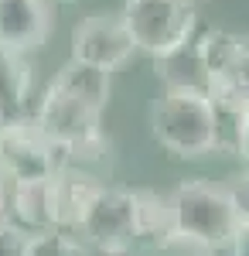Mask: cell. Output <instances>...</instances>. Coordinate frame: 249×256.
<instances>
[{
    "label": "cell",
    "instance_id": "obj_1",
    "mask_svg": "<svg viewBox=\"0 0 249 256\" xmlns=\"http://www.w3.org/2000/svg\"><path fill=\"white\" fill-rule=\"evenodd\" d=\"M171 226V198L102 184V192L86 212L78 236H86L99 253L123 256L136 250L144 239H157L160 232H168Z\"/></svg>",
    "mask_w": 249,
    "mask_h": 256
},
{
    "label": "cell",
    "instance_id": "obj_2",
    "mask_svg": "<svg viewBox=\"0 0 249 256\" xmlns=\"http://www.w3.org/2000/svg\"><path fill=\"white\" fill-rule=\"evenodd\" d=\"M34 120L44 126V134L65 150V164L78 160H99L110 150V137L102 130V110L82 102L78 96L58 89L55 82L38 99Z\"/></svg>",
    "mask_w": 249,
    "mask_h": 256
},
{
    "label": "cell",
    "instance_id": "obj_3",
    "mask_svg": "<svg viewBox=\"0 0 249 256\" xmlns=\"http://www.w3.org/2000/svg\"><path fill=\"white\" fill-rule=\"evenodd\" d=\"M150 130L168 154L184 160H198L205 154H215V147H218L212 96L168 92L164 89V96L150 106Z\"/></svg>",
    "mask_w": 249,
    "mask_h": 256
},
{
    "label": "cell",
    "instance_id": "obj_4",
    "mask_svg": "<svg viewBox=\"0 0 249 256\" xmlns=\"http://www.w3.org/2000/svg\"><path fill=\"white\" fill-rule=\"evenodd\" d=\"M168 198H171L174 229H184L192 236L205 239L215 250L229 246L242 226V216L232 202L229 188L215 184L208 178H184Z\"/></svg>",
    "mask_w": 249,
    "mask_h": 256
},
{
    "label": "cell",
    "instance_id": "obj_5",
    "mask_svg": "<svg viewBox=\"0 0 249 256\" xmlns=\"http://www.w3.org/2000/svg\"><path fill=\"white\" fill-rule=\"evenodd\" d=\"M123 20L136 41V52H147L150 58L192 41L202 28L194 0H126Z\"/></svg>",
    "mask_w": 249,
    "mask_h": 256
},
{
    "label": "cell",
    "instance_id": "obj_6",
    "mask_svg": "<svg viewBox=\"0 0 249 256\" xmlns=\"http://www.w3.org/2000/svg\"><path fill=\"white\" fill-rule=\"evenodd\" d=\"M0 164L14 181L28 178H52L65 168V150L44 134L34 113L0 123Z\"/></svg>",
    "mask_w": 249,
    "mask_h": 256
},
{
    "label": "cell",
    "instance_id": "obj_7",
    "mask_svg": "<svg viewBox=\"0 0 249 256\" xmlns=\"http://www.w3.org/2000/svg\"><path fill=\"white\" fill-rule=\"evenodd\" d=\"M136 55V41L120 14H89L72 28V58L113 72Z\"/></svg>",
    "mask_w": 249,
    "mask_h": 256
},
{
    "label": "cell",
    "instance_id": "obj_8",
    "mask_svg": "<svg viewBox=\"0 0 249 256\" xmlns=\"http://www.w3.org/2000/svg\"><path fill=\"white\" fill-rule=\"evenodd\" d=\"M52 34L48 0H0V44L14 52H38Z\"/></svg>",
    "mask_w": 249,
    "mask_h": 256
},
{
    "label": "cell",
    "instance_id": "obj_9",
    "mask_svg": "<svg viewBox=\"0 0 249 256\" xmlns=\"http://www.w3.org/2000/svg\"><path fill=\"white\" fill-rule=\"evenodd\" d=\"M102 192L99 178H92L89 171H82L78 164H65L52 174V208H55V229H68L78 232L89 205L96 202V195Z\"/></svg>",
    "mask_w": 249,
    "mask_h": 256
},
{
    "label": "cell",
    "instance_id": "obj_10",
    "mask_svg": "<svg viewBox=\"0 0 249 256\" xmlns=\"http://www.w3.org/2000/svg\"><path fill=\"white\" fill-rule=\"evenodd\" d=\"M154 72L168 92H194V96H212L215 92V76L202 55L198 41H184L171 52L154 58Z\"/></svg>",
    "mask_w": 249,
    "mask_h": 256
},
{
    "label": "cell",
    "instance_id": "obj_11",
    "mask_svg": "<svg viewBox=\"0 0 249 256\" xmlns=\"http://www.w3.org/2000/svg\"><path fill=\"white\" fill-rule=\"evenodd\" d=\"M10 222H18L24 232H48L55 229V208H52V178H28L14 181L10 192Z\"/></svg>",
    "mask_w": 249,
    "mask_h": 256
},
{
    "label": "cell",
    "instance_id": "obj_12",
    "mask_svg": "<svg viewBox=\"0 0 249 256\" xmlns=\"http://www.w3.org/2000/svg\"><path fill=\"white\" fill-rule=\"evenodd\" d=\"M212 113H215V137L218 147L215 154H239V140H242V126H246L249 113V96H242L232 82H218L212 92Z\"/></svg>",
    "mask_w": 249,
    "mask_h": 256
},
{
    "label": "cell",
    "instance_id": "obj_13",
    "mask_svg": "<svg viewBox=\"0 0 249 256\" xmlns=\"http://www.w3.org/2000/svg\"><path fill=\"white\" fill-rule=\"evenodd\" d=\"M28 96H31V62L24 52L0 44V120L28 116Z\"/></svg>",
    "mask_w": 249,
    "mask_h": 256
},
{
    "label": "cell",
    "instance_id": "obj_14",
    "mask_svg": "<svg viewBox=\"0 0 249 256\" xmlns=\"http://www.w3.org/2000/svg\"><path fill=\"white\" fill-rule=\"evenodd\" d=\"M52 82H55L58 89L72 92L82 102H89V106H96V110L106 113V102H110V72L106 68L89 65V62H78V58H68L58 68V76Z\"/></svg>",
    "mask_w": 249,
    "mask_h": 256
},
{
    "label": "cell",
    "instance_id": "obj_15",
    "mask_svg": "<svg viewBox=\"0 0 249 256\" xmlns=\"http://www.w3.org/2000/svg\"><path fill=\"white\" fill-rule=\"evenodd\" d=\"M194 41H198L202 55L208 62L212 76H215V86L232 76V68H236V62H239V52H242V44H246V38L232 34V31H222V28H198V31H194Z\"/></svg>",
    "mask_w": 249,
    "mask_h": 256
},
{
    "label": "cell",
    "instance_id": "obj_16",
    "mask_svg": "<svg viewBox=\"0 0 249 256\" xmlns=\"http://www.w3.org/2000/svg\"><path fill=\"white\" fill-rule=\"evenodd\" d=\"M28 256H89V250H86V242L78 239V232L48 229V232H34V236H31Z\"/></svg>",
    "mask_w": 249,
    "mask_h": 256
},
{
    "label": "cell",
    "instance_id": "obj_17",
    "mask_svg": "<svg viewBox=\"0 0 249 256\" xmlns=\"http://www.w3.org/2000/svg\"><path fill=\"white\" fill-rule=\"evenodd\" d=\"M215 253L218 250L212 242L192 236L184 229H174V226L154 239V256H215Z\"/></svg>",
    "mask_w": 249,
    "mask_h": 256
},
{
    "label": "cell",
    "instance_id": "obj_18",
    "mask_svg": "<svg viewBox=\"0 0 249 256\" xmlns=\"http://www.w3.org/2000/svg\"><path fill=\"white\" fill-rule=\"evenodd\" d=\"M28 250H31V232H24L10 218H0V256H28Z\"/></svg>",
    "mask_w": 249,
    "mask_h": 256
},
{
    "label": "cell",
    "instance_id": "obj_19",
    "mask_svg": "<svg viewBox=\"0 0 249 256\" xmlns=\"http://www.w3.org/2000/svg\"><path fill=\"white\" fill-rule=\"evenodd\" d=\"M226 188H229V195H232V202H236V208H239L242 222H249V168L242 171V174L232 178Z\"/></svg>",
    "mask_w": 249,
    "mask_h": 256
},
{
    "label": "cell",
    "instance_id": "obj_20",
    "mask_svg": "<svg viewBox=\"0 0 249 256\" xmlns=\"http://www.w3.org/2000/svg\"><path fill=\"white\" fill-rule=\"evenodd\" d=\"M226 82H232L242 96H249V38L242 44V52H239V62H236V68H232V76Z\"/></svg>",
    "mask_w": 249,
    "mask_h": 256
},
{
    "label": "cell",
    "instance_id": "obj_21",
    "mask_svg": "<svg viewBox=\"0 0 249 256\" xmlns=\"http://www.w3.org/2000/svg\"><path fill=\"white\" fill-rule=\"evenodd\" d=\"M10 192H14V178L0 164V218H7V212H10Z\"/></svg>",
    "mask_w": 249,
    "mask_h": 256
},
{
    "label": "cell",
    "instance_id": "obj_22",
    "mask_svg": "<svg viewBox=\"0 0 249 256\" xmlns=\"http://www.w3.org/2000/svg\"><path fill=\"white\" fill-rule=\"evenodd\" d=\"M232 256H249V222H242L239 226V232H236V239L229 242Z\"/></svg>",
    "mask_w": 249,
    "mask_h": 256
},
{
    "label": "cell",
    "instance_id": "obj_23",
    "mask_svg": "<svg viewBox=\"0 0 249 256\" xmlns=\"http://www.w3.org/2000/svg\"><path fill=\"white\" fill-rule=\"evenodd\" d=\"M236 158L249 168V113H246V126H242V140H239V154Z\"/></svg>",
    "mask_w": 249,
    "mask_h": 256
},
{
    "label": "cell",
    "instance_id": "obj_24",
    "mask_svg": "<svg viewBox=\"0 0 249 256\" xmlns=\"http://www.w3.org/2000/svg\"><path fill=\"white\" fill-rule=\"evenodd\" d=\"M55 4H62V7H72V4H78V0H55Z\"/></svg>",
    "mask_w": 249,
    "mask_h": 256
},
{
    "label": "cell",
    "instance_id": "obj_25",
    "mask_svg": "<svg viewBox=\"0 0 249 256\" xmlns=\"http://www.w3.org/2000/svg\"><path fill=\"white\" fill-rule=\"evenodd\" d=\"M0 123H4V120H0Z\"/></svg>",
    "mask_w": 249,
    "mask_h": 256
}]
</instances>
